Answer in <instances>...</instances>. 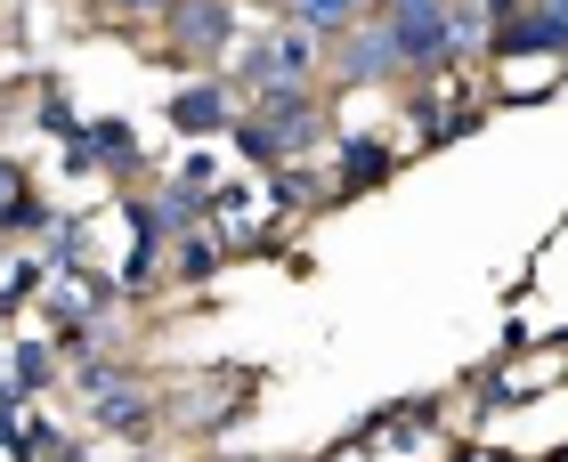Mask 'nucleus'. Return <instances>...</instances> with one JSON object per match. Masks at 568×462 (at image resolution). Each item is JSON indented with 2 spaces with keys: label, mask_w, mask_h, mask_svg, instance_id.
<instances>
[{
  "label": "nucleus",
  "mask_w": 568,
  "mask_h": 462,
  "mask_svg": "<svg viewBox=\"0 0 568 462\" xmlns=\"http://www.w3.org/2000/svg\"><path fill=\"white\" fill-rule=\"evenodd\" d=\"M179 122H187V131H212V122H220V97H212V90L179 97Z\"/></svg>",
  "instance_id": "8"
},
{
  "label": "nucleus",
  "mask_w": 568,
  "mask_h": 462,
  "mask_svg": "<svg viewBox=\"0 0 568 462\" xmlns=\"http://www.w3.org/2000/svg\"><path fill=\"white\" fill-rule=\"evenodd\" d=\"M390 58H398L390 33H357L349 58H342V82H374V73H390Z\"/></svg>",
  "instance_id": "5"
},
{
  "label": "nucleus",
  "mask_w": 568,
  "mask_h": 462,
  "mask_svg": "<svg viewBox=\"0 0 568 462\" xmlns=\"http://www.w3.org/2000/svg\"><path fill=\"white\" fill-rule=\"evenodd\" d=\"M220 33H227V0H187L179 9V41L187 49H220Z\"/></svg>",
  "instance_id": "4"
},
{
  "label": "nucleus",
  "mask_w": 568,
  "mask_h": 462,
  "mask_svg": "<svg viewBox=\"0 0 568 462\" xmlns=\"http://www.w3.org/2000/svg\"><path fill=\"white\" fill-rule=\"evenodd\" d=\"M349 17H357V0H301V24H325V33L349 24Z\"/></svg>",
  "instance_id": "7"
},
{
  "label": "nucleus",
  "mask_w": 568,
  "mask_h": 462,
  "mask_svg": "<svg viewBox=\"0 0 568 462\" xmlns=\"http://www.w3.org/2000/svg\"><path fill=\"white\" fill-rule=\"evenodd\" d=\"M317 131H325V122H317V106H308V97H276V106L244 131V146H252V154H301Z\"/></svg>",
  "instance_id": "1"
},
{
  "label": "nucleus",
  "mask_w": 568,
  "mask_h": 462,
  "mask_svg": "<svg viewBox=\"0 0 568 462\" xmlns=\"http://www.w3.org/2000/svg\"><path fill=\"white\" fill-rule=\"evenodd\" d=\"M568 41V17L560 9H545V17H528V24H511L504 33V49H560Z\"/></svg>",
  "instance_id": "6"
},
{
  "label": "nucleus",
  "mask_w": 568,
  "mask_h": 462,
  "mask_svg": "<svg viewBox=\"0 0 568 462\" xmlns=\"http://www.w3.org/2000/svg\"><path fill=\"white\" fill-rule=\"evenodd\" d=\"M390 41H398V58H438V49H447V9H438V0H398Z\"/></svg>",
  "instance_id": "3"
},
{
  "label": "nucleus",
  "mask_w": 568,
  "mask_h": 462,
  "mask_svg": "<svg viewBox=\"0 0 568 462\" xmlns=\"http://www.w3.org/2000/svg\"><path fill=\"white\" fill-rule=\"evenodd\" d=\"M252 82H261L268 97H301V82H308V33H284V41H268L261 58L244 65Z\"/></svg>",
  "instance_id": "2"
},
{
  "label": "nucleus",
  "mask_w": 568,
  "mask_h": 462,
  "mask_svg": "<svg viewBox=\"0 0 568 462\" xmlns=\"http://www.w3.org/2000/svg\"><path fill=\"white\" fill-rule=\"evenodd\" d=\"M122 9H163V0H122Z\"/></svg>",
  "instance_id": "10"
},
{
  "label": "nucleus",
  "mask_w": 568,
  "mask_h": 462,
  "mask_svg": "<svg viewBox=\"0 0 568 462\" xmlns=\"http://www.w3.org/2000/svg\"><path fill=\"white\" fill-rule=\"evenodd\" d=\"M17 195H24V178H17L9 163H0V219H17Z\"/></svg>",
  "instance_id": "9"
},
{
  "label": "nucleus",
  "mask_w": 568,
  "mask_h": 462,
  "mask_svg": "<svg viewBox=\"0 0 568 462\" xmlns=\"http://www.w3.org/2000/svg\"><path fill=\"white\" fill-rule=\"evenodd\" d=\"M471 462H496V454H471Z\"/></svg>",
  "instance_id": "11"
}]
</instances>
